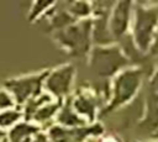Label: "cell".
Returning <instances> with one entry per match:
<instances>
[{"label": "cell", "instance_id": "7", "mask_svg": "<svg viewBox=\"0 0 158 142\" xmlns=\"http://www.w3.org/2000/svg\"><path fill=\"white\" fill-rule=\"evenodd\" d=\"M102 133V127L99 123L90 126L65 127L60 125L51 126L47 131V136L51 142H83L84 140Z\"/></svg>", "mask_w": 158, "mask_h": 142}, {"label": "cell", "instance_id": "15", "mask_svg": "<svg viewBox=\"0 0 158 142\" xmlns=\"http://www.w3.org/2000/svg\"><path fill=\"white\" fill-rule=\"evenodd\" d=\"M5 135H6V132L0 128V140H4V138H5Z\"/></svg>", "mask_w": 158, "mask_h": 142}, {"label": "cell", "instance_id": "17", "mask_svg": "<svg viewBox=\"0 0 158 142\" xmlns=\"http://www.w3.org/2000/svg\"><path fill=\"white\" fill-rule=\"evenodd\" d=\"M154 142H158V141H154Z\"/></svg>", "mask_w": 158, "mask_h": 142}, {"label": "cell", "instance_id": "5", "mask_svg": "<svg viewBox=\"0 0 158 142\" xmlns=\"http://www.w3.org/2000/svg\"><path fill=\"white\" fill-rule=\"evenodd\" d=\"M130 64V61L116 47H98L91 52L90 68L102 78H107Z\"/></svg>", "mask_w": 158, "mask_h": 142}, {"label": "cell", "instance_id": "9", "mask_svg": "<svg viewBox=\"0 0 158 142\" xmlns=\"http://www.w3.org/2000/svg\"><path fill=\"white\" fill-rule=\"evenodd\" d=\"M70 106H72L73 111L79 117H81L86 123L89 122V120H90V122L94 120L95 114L98 111L96 98L88 91H84V93H80L79 95H77L73 99V101L70 102Z\"/></svg>", "mask_w": 158, "mask_h": 142}, {"label": "cell", "instance_id": "6", "mask_svg": "<svg viewBox=\"0 0 158 142\" xmlns=\"http://www.w3.org/2000/svg\"><path fill=\"white\" fill-rule=\"evenodd\" d=\"M75 69L72 64H63L53 70H48L47 77L43 81V88L47 94L54 99L63 100L72 89L74 80Z\"/></svg>", "mask_w": 158, "mask_h": 142}, {"label": "cell", "instance_id": "14", "mask_svg": "<svg viewBox=\"0 0 158 142\" xmlns=\"http://www.w3.org/2000/svg\"><path fill=\"white\" fill-rule=\"evenodd\" d=\"M99 142H120V140H117V137H115V136H106L102 140H100Z\"/></svg>", "mask_w": 158, "mask_h": 142}, {"label": "cell", "instance_id": "16", "mask_svg": "<svg viewBox=\"0 0 158 142\" xmlns=\"http://www.w3.org/2000/svg\"><path fill=\"white\" fill-rule=\"evenodd\" d=\"M0 142H7V141H6V138H4V140H0Z\"/></svg>", "mask_w": 158, "mask_h": 142}, {"label": "cell", "instance_id": "3", "mask_svg": "<svg viewBox=\"0 0 158 142\" xmlns=\"http://www.w3.org/2000/svg\"><path fill=\"white\" fill-rule=\"evenodd\" d=\"M142 81V70L138 68L122 69L114 79L112 95L109 105L104 112H110L125 104H127L138 91Z\"/></svg>", "mask_w": 158, "mask_h": 142}, {"label": "cell", "instance_id": "8", "mask_svg": "<svg viewBox=\"0 0 158 142\" xmlns=\"http://www.w3.org/2000/svg\"><path fill=\"white\" fill-rule=\"evenodd\" d=\"M131 2L120 1L115 2L111 9V16L107 20L109 32L112 40H121L128 31L130 16H131Z\"/></svg>", "mask_w": 158, "mask_h": 142}, {"label": "cell", "instance_id": "11", "mask_svg": "<svg viewBox=\"0 0 158 142\" xmlns=\"http://www.w3.org/2000/svg\"><path fill=\"white\" fill-rule=\"evenodd\" d=\"M22 119H23V114L21 107L16 106V107L5 110L0 112V128L6 132V130H9L10 127L20 122Z\"/></svg>", "mask_w": 158, "mask_h": 142}, {"label": "cell", "instance_id": "10", "mask_svg": "<svg viewBox=\"0 0 158 142\" xmlns=\"http://www.w3.org/2000/svg\"><path fill=\"white\" fill-rule=\"evenodd\" d=\"M41 131V126L27 120H21L6 131L5 138L7 142H31Z\"/></svg>", "mask_w": 158, "mask_h": 142}, {"label": "cell", "instance_id": "12", "mask_svg": "<svg viewBox=\"0 0 158 142\" xmlns=\"http://www.w3.org/2000/svg\"><path fill=\"white\" fill-rule=\"evenodd\" d=\"M16 106L17 105H16L14 98L11 96V94L6 89L1 88L0 89V112L12 109V107H16Z\"/></svg>", "mask_w": 158, "mask_h": 142}, {"label": "cell", "instance_id": "2", "mask_svg": "<svg viewBox=\"0 0 158 142\" xmlns=\"http://www.w3.org/2000/svg\"><path fill=\"white\" fill-rule=\"evenodd\" d=\"M93 31V22L89 19L74 22L63 30L58 31L57 41L72 56L83 57L90 51V33Z\"/></svg>", "mask_w": 158, "mask_h": 142}, {"label": "cell", "instance_id": "4", "mask_svg": "<svg viewBox=\"0 0 158 142\" xmlns=\"http://www.w3.org/2000/svg\"><path fill=\"white\" fill-rule=\"evenodd\" d=\"M48 70H44L36 74H28V75L7 79L4 83V89H6L11 94L19 107L23 106L28 100L43 93L42 88Z\"/></svg>", "mask_w": 158, "mask_h": 142}, {"label": "cell", "instance_id": "13", "mask_svg": "<svg viewBox=\"0 0 158 142\" xmlns=\"http://www.w3.org/2000/svg\"><path fill=\"white\" fill-rule=\"evenodd\" d=\"M31 142H51V141H49L47 133H44V132L41 131V132H38V133L32 138Z\"/></svg>", "mask_w": 158, "mask_h": 142}, {"label": "cell", "instance_id": "1", "mask_svg": "<svg viewBox=\"0 0 158 142\" xmlns=\"http://www.w3.org/2000/svg\"><path fill=\"white\" fill-rule=\"evenodd\" d=\"M158 32V5L138 4L133 9L132 35L136 48L147 52Z\"/></svg>", "mask_w": 158, "mask_h": 142}]
</instances>
